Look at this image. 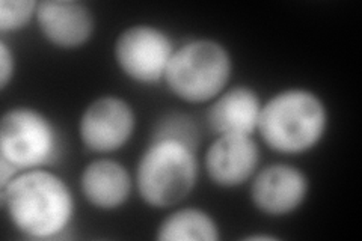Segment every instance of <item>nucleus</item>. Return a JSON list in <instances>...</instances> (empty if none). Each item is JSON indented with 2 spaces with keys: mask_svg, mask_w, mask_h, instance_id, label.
Instances as JSON below:
<instances>
[{
  "mask_svg": "<svg viewBox=\"0 0 362 241\" xmlns=\"http://www.w3.org/2000/svg\"><path fill=\"white\" fill-rule=\"evenodd\" d=\"M2 202L14 226L33 238H52L70 225L73 194L62 178L49 170L18 174L2 189Z\"/></svg>",
  "mask_w": 362,
  "mask_h": 241,
  "instance_id": "nucleus-1",
  "label": "nucleus"
},
{
  "mask_svg": "<svg viewBox=\"0 0 362 241\" xmlns=\"http://www.w3.org/2000/svg\"><path fill=\"white\" fill-rule=\"evenodd\" d=\"M326 124V107L319 97L305 89H287L262 106L257 130L274 151L300 154L320 142Z\"/></svg>",
  "mask_w": 362,
  "mask_h": 241,
  "instance_id": "nucleus-2",
  "label": "nucleus"
},
{
  "mask_svg": "<svg viewBox=\"0 0 362 241\" xmlns=\"http://www.w3.org/2000/svg\"><path fill=\"white\" fill-rule=\"evenodd\" d=\"M195 148L173 139L153 141L142 154L136 184L141 198L154 208H169L195 187L198 163Z\"/></svg>",
  "mask_w": 362,
  "mask_h": 241,
  "instance_id": "nucleus-3",
  "label": "nucleus"
},
{
  "mask_svg": "<svg viewBox=\"0 0 362 241\" xmlns=\"http://www.w3.org/2000/svg\"><path fill=\"white\" fill-rule=\"evenodd\" d=\"M231 76V57L211 40H198L174 50L165 80L173 93L187 102L218 97Z\"/></svg>",
  "mask_w": 362,
  "mask_h": 241,
  "instance_id": "nucleus-4",
  "label": "nucleus"
},
{
  "mask_svg": "<svg viewBox=\"0 0 362 241\" xmlns=\"http://www.w3.org/2000/svg\"><path fill=\"white\" fill-rule=\"evenodd\" d=\"M58 137L52 122L38 110H8L0 124V157L18 169L40 167L52 162Z\"/></svg>",
  "mask_w": 362,
  "mask_h": 241,
  "instance_id": "nucleus-5",
  "label": "nucleus"
},
{
  "mask_svg": "<svg viewBox=\"0 0 362 241\" xmlns=\"http://www.w3.org/2000/svg\"><path fill=\"white\" fill-rule=\"evenodd\" d=\"M115 61L122 73L134 82L151 85L165 78L174 54L166 33L153 26H132L115 42Z\"/></svg>",
  "mask_w": 362,
  "mask_h": 241,
  "instance_id": "nucleus-6",
  "label": "nucleus"
},
{
  "mask_svg": "<svg viewBox=\"0 0 362 241\" xmlns=\"http://www.w3.org/2000/svg\"><path fill=\"white\" fill-rule=\"evenodd\" d=\"M134 131V113L118 97H101L85 109L78 133L94 153H112L126 145Z\"/></svg>",
  "mask_w": 362,
  "mask_h": 241,
  "instance_id": "nucleus-7",
  "label": "nucleus"
},
{
  "mask_svg": "<svg viewBox=\"0 0 362 241\" xmlns=\"http://www.w3.org/2000/svg\"><path fill=\"white\" fill-rule=\"evenodd\" d=\"M308 193L303 172L290 165H270L258 172L251 186V198L259 211L284 216L302 205Z\"/></svg>",
  "mask_w": 362,
  "mask_h": 241,
  "instance_id": "nucleus-8",
  "label": "nucleus"
},
{
  "mask_svg": "<svg viewBox=\"0 0 362 241\" xmlns=\"http://www.w3.org/2000/svg\"><path fill=\"white\" fill-rule=\"evenodd\" d=\"M259 149L251 136L223 134L214 141L206 155L210 180L221 187H237L254 175Z\"/></svg>",
  "mask_w": 362,
  "mask_h": 241,
  "instance_id": "nucleus-9",
  "label": "nucleus"
},
{
  "mask_svg": "<svg viewBox=\"0 0 362 241\" xmlns=\"http://www.w3.org/2000/svg\"><path fill=\"white\" fill-rule=\"evenodd\" d=\"M37 20L42 35L62 49H74L85 44L94 30V18L88 6L70 0L40 2Z\"/></svg>",
  "mask_w": 362,
  "mask_h": 241,
  "instance_id": "nucleus-10",
  "label": "nucleus"
},
{
  "mask_svg": "<svg viewBox=\"0 0 362 241\" xmlns=\"http://www.w3.org/2000/svg\"><path fill=\"white\" fill-rule=\"evenodd\" d=\"M262 102L254 89L235 86L214 100L209 109L210 129L219 134L251 136L258 127Z\"/></svg>",
  "mask_w": 362,
  "mask_h": 241,
  "instance_id": "nucleus-11",
  "label": "nucleus"
},
{
  "mask_svg": "<svg viewBox=\"0 0 362 241\" xmlns=\"http://www.w3.org/2000/svg\"><path fill=\"white\" fill-rule=\"evenodd\" d=\"M81 187L89 204L101 210H115L129 199L132 178L115 160L100 158L85 167Z\"/></svg>",
  "mask_w": 362,
  "mask_h": 241,
  "instance_id": "nucleus-12",
  "label": "nucleus"
},
{
  "mask_svg": "<svg viewBox=\"0 0 362 241\" xmlns=\"http://www.w3.org/2000/svg\"><path fill=\"white\" fill-rule=\"evenodd\" d=\"M160 241H216L219 229L211 217L198 208H181L169 214L158 226Z\"/></svg>",
  "mask_w": 362,
  "mask_h": 241,
  "instance_id": "nucleus-13",
  "label": "nucleus"
},
{
  "mask_svg": "<svg viewBox=\"0 0 362 241\" xmlns=\"http://www.w3.org/2000/svg\"><path fill=\"white\" fill-rule=\"evenodd\" d=\"M38 4L33 0H2L0 2V30L16 32L28 26Z\"/></svg>",
  "mask_w": 362,
  "mask_h": 241,
  "instance_id": "nucleus-14",
  "label": "nucleus"
},
{
  "mask_svg": "<svg viewBox=\"0 0 362 241\" xmlns=\"http://www.w3.org/2000/svg\"><path fill=\"white\" fill-rule=\"evenodd\" d=\"M162 139L178 141L195 148L198 143V131L189 118L183 117V114H171L158 124L156 133L153 134V141Z\"/></svg>",
  "mask_w": 362,
  "mask_h": 241,
  "instance_id": "nucleus-15",
  "label": "nucleus"
},
{
  "mask_svg": "<svg viewBox=\"0 0 362 241\" xmlns=\"http://www.w3.org/2000/svg\"><path fill=\"white\" fill-rule=\"evenodd\" d=\"M14 54L9 50L5 41L0 42V88L5 89L9 80L14 76Z\"/></svg>",
  "mask_w": 362,
  "mask_h": 241,
  "instance_id": "nucleus-16",
  "label": "nucleus"
},
{
  "mask_svg": "<svg viewBox=\"0 0 362 241\" xmlns=\"http://www.w3.org/2000/svg\"><path fill=\"white\" fill-rule=\"evenodd\" d=\"M18 167L8 162L6 158L0 157V187H5L8 182L18 175Z\"/></svg>",
  "mask_w": 362,
  "mask_h": 241,
  "instance_id": "nucleus-17",
  "label": "nucleus"
},
{
  "mask_svg": "<svg viewBox=\"0 0 362 241\" xmlns=\"http://www.w3.org/2000/svg\"><path fill=\"white\" fill-rule=\"evenodd\" d=\"M246 240H275V238L270 237V235H251V237H247Z\"/></svg>",
  "mask_w": 362,
  "mask_h": 241,
  "instance_id": "nucleus-18",
  "label": "nucleus"
}]
</instances>
